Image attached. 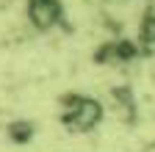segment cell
I'll use <instances>...</instances> for the list:
<instances>
[{"instance_id": "1", "label": "cell", "mask_w": 155, "mask_h": 152, "mask_svg": "<svg viewBox=\"0 0 155 152\" xmlns=\"http://www.w3.org/2000/svg\"><path fill=\"white\" fill-rule=\"evenodd\" d=\"M103 105L94 97H86V94H75V97L67 102L64 108V125L72 136H89L91 130L100 127L103 122Z\"/></svg>"}, {"instance_id": "2", "label": "cell", "mask_w": 155, "mask_h": 152, "mask_svg": "<svg viewBox=\"0 0 155 152\" xmlns=\"http://www.w3.org/2000/svg\"><path fill=\"white\" fill-rule=\"evenodd\" d=\"M25 14L36 31H53L64 20V3L61 0H28Z\"/></svg>"}]
</instances>
